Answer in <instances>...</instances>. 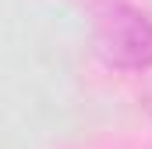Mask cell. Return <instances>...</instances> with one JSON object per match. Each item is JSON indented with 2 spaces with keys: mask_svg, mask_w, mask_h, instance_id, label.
Returning <instances> with one entry per match:
<instances>
[{
  "mask_svg": "<svg viewBox=\"0 0 152 149\" xmlns=\"http://www.w3.org/2000/svg\"><path fill=\"white\" fill-rule=\"evenodd\" d=\"M92 50L117 71H152V18L124 0L92 7Z\"/></svg>",
  "mask_w": 152,
  "mask_h": 149,
  "instance_id": "cell-1",
  "label": "cell"
},
{
  "mask_svg": "<svg viewBox=\"0 0 152 149\" xmlns=\"http://www.w3.org/2000/svg\"><path fill=\"white\" fill-rule=\"evenodd\" d=\"M142 103H145V110L152 114V82H149V89H145V92H142Z\"/></svg>",
  "mask_w": 152,
  "mask_h": 149,
  "instance_id": "cell-2",
  "label": "cell"
}]
</instances>
